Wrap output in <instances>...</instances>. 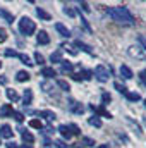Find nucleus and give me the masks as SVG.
<instances>
[{"label":"nucleus","instance_id":"obj_1","mask_svg":"<svg viewBox=\"0 0 146 148\" xmlns=\"http://www.w3.org/2000/svg\"><path fill=\"white\" fill-rule=\"evenodd\" d=\"M107 14H108L113 21H117V23H120V24L132 26V24L136 23L134 16H132L126 7H110V9H107Z\"/></svg>","mask_w":146,"mask_h":148},{"label":"nucleus","instance_id":"obj_2","mask_svg":"<svg viewBox=\"0 0 146 148\" xmlns=\"http://www.w3.org/2000/svg\"><path fill=\"white\" fill-rule=\"evenodd\" d=\"M19 31L24 35V36H31L35 31H36V24H35V21H31L29 17H21V21H19Z\"/></svg>","mask_w":146,"mask_h":148},{"label":"nucleus","instance_id":"obj_3","mask_svg":"<svg viewBox=\"0 0 146 148\" xmlns=\"http://www.w3.org/2000/svg\"><path fill=\"white\" fill-rule=\"evenodd\" d=\"M127 53H129V57H132L134 60H139V62H145V60H146L145 50H143L141 47H138V45L129 47V48H127Z\"/></svg>","mask_w":146,"mask_h":148},{"label":"nucleus","instance_id":"obj_4","mask_svg":"<svg viewBox=\"0 0 146 148\" xmlns=\"http://www.w3.org/2000/svg\"><path fill=\"white\" fill-rule=\"evenodd\" d=\"M95 76H96L98 81L105 83V81H108V77H110V69L105 67V66H96L95 67Z\"/></svg>","mask_w":146,"mask_h":148},{"label":"nucleus","instance_id":"obj_5","mask_svg":"<svg viewBox=\"0 0 146 148\" xmlns=\"http://www.w3.org/2000/svg\"><path fill=\"white\" fill-rule=\"evenodd\" d=\"M12 133H14V131H12V127H10L9 124H3V126L0 127V138H7V140H9V138H12Z\"/></svg>","mask_w":146,"mask_h":148},{"label":"nucleus","instance_id":"obj_6","mask_svg":"<svg viewBox=\"0 0 146 148\" xmlns=\"http://www.w3.org/2000/svg\"><path fill=\"white\" fill-rule=\"evenodd\" d=\"M36 40H38L40 45H48V43H50V36H48L46 31H40L36 35Z\"/></svg>","mask_w":146,"mask_h":148},{"label":"nucleus","instance_id":"obj_7","mask_svg":"<svg viewBox=\"0 0 146 148\" xmlns=\"http://www.w3.org/2000/svg\"><path fill=\"white\" fill-rule=\"evenodd\" d=\"M31 102H33V91H31V90H24V95H23V105L28 107V105H31Z\"/></svg>","mask_w":146,"mask_h":148},{"label":"nucleus","instance_id":"obj_8","mask_svg":"<svg viewBox=\"0 0 146 148\" xmlns=\"http://www.w3.org/2000/svg\"><path fill=\"white\" fill-rule=\"evenodd\" d=\"M55 29L60 33V36H65V38L71 36V31H69V29H67L64 24H60V23H57V24H55Z\"/></svg>","mask_w":146,"mask_h":148},{"label":"nucleus","instance_id":"obj_9","mask_svg":"<svg viewBox=\"0 0 146 148\" xmlns=\"http://www.w3.org/2000/svg\"><path fill=\"white\" fill-rule=\"evenodd\" d=\"M59 133H60L62 138H65V140H71V138H72V134H71V131H69V127H67L65 124L59 126Z\"/></svg>","mask_w":146,"mask_h":148},{"label":"nucleus","instance_id":"obj_10","mask_svg":"<svg viewBox=\"0 0 146 148\" xmlns=\"http://www.w3.org/2000/svg\"><path fill=\"white\" fill-rule=\"evenodd\" d=\"M69 109H71V110L74 112V114H83V112H84V107H83V105H81V103H77V102H71V103H69Z\"/></svg>","mask_w":146,"mask_h":148},{"label":"nucleus","instance_id":"obj_11","mask_svg":"<svg viewBox=\"0 0 146 148\" xmlns=\"http://www.w3.org/2000/svg\"><path fill=\"white\" fill-rule=\"evenodd\" d=\"M12 112H14V109H12V105H10V103H5V105H2V107H0V115H3V117L12 115Z\"/></svg>","mask_w":146,"mask_h":148},{"label":"nucleus","instance_id":"obj_12","mask_svg":"<svg viewBox=\"0 0 146 148\" xmlns=\"http://www.w3.org/2000/svg\"><path fill=\"white\" fill-rule=\"evenodd\" d=\"M50 60H52L53 64H62V60H64V59H62V52H60V50L53 52V53L50 55Z\"/></svg>","mask_w":146,"mask_h":148},{"label":"nucleus","instance_id":"obj_13","mask_svg":"<svg viewBox=\"0 0 146 148\" xmlns=\"http://www.w3.org/2000/svg\"><path fill=\"white\" fill-rule=\"evenodd\" d=\"M38 115H41V117H45L46 121H55V119H57V115H55V112H52V110H41V112H38Z\"/></svg>","mask_w":146,"mask_h":148},{"label":"nucleus","instance_id":"obj_14","mask_svg":"<svg viewBox=\"0 0 146 148\" xmlns=\"http://www.w3.org/2000/svg\"><path fill=\"white\" fill-rule=\"evenodd\" d=\"M29 77H31V74L26 73V71H19V73L16 74V79L19 81V83H24V81H29Z\"/></svg>","mask_w":146,"mask_h":148},{"label":"nucleus","instance_id":"obj_15","mask_svg":"<svg viewBox=\"0 0 146 148\" xmlns=\"http://www.w3.org/2000/svg\"><path fill=\"white\" fill-rule=\"evenodd\" d=\"M120 74H122V77H126V79H131L134 74H132V71L127 67V66H120Z\"/></svg>","mask_w":146,"mask_h":148},{"label":"nucleus","instance_id":"obj_16","mask_svg":"<svg viewBox=\"0 0 146 148\" xmlns=\"http://www.w3.org/2000/svg\"><path fill=\"white\" fill-rule=\"evenodd\" d=\"M76 47H79V48H81L83 52H86V53H93L91 47H89V45H86V43H83L81 40H77V41H76Z\"/></svg>","mask_w":146,"mask_h":148},{"label":"nucleus","instance_id":"obj_17","mask_svg":"<svg viewBox=\"0 0 146 148\" xmlns=\"http://www.w3.org/2000/svg\"><path fill=\"white\" fill-rule=\"evenodd\" d=\"M23 141H24V145H31V143L35 141V138H33V134H31V133L23 131Z\"/></svg>","mask_w":146,"mask_h":148},{"label":"nucleus","instance_id":"obj_18","mask_svg":"<svg viewBox=\"0 0 146 148\" xmlns=\"http://www.w3.org/2000/svg\"><path fill=\"white\" fill-rule=\"evenodd\" d=\"M36 14H38V17H40V19H43V21H50V19H52V16H50L48 12H45L43 9H40V7L36 9Z\"/></svg>","mask_w":146,"mask_h":148},{"label":"nucleus","instance_id":"obj_19","mask_svg":"<svg viewBox=\"0 0 146 148\" xmlns=\"http://www.w3.org/2000/svg\"><path fill=\"white\" fill-rule=\"evenodd\" d=\"M126 97H127L129 102H139V100H141V95H139V93H132V91H127Z\"/></svg>","mask_w":146,"mask_h":148},{"label":"nucleus","instance_id":"obj_20","mask_svg":"<svg viewBox=\"0 0 146 148\" xmlns=\"http://www.w3.org/2000/svg\"><path fill=\"white\" fill-rule=\"evenodd\" d=\"M41 76H45V77H53V76H57V74L53 71V67H43V69H41Z\"/></svg>","mask_w":146,"mask_h":148},{"label":"nucleus","instance_id":"obj_21","mask_svg":"<svg viewBox=\"0 0 146 148\" xmlns=\"http://www.w3.org/2000/svg\"><path fill=\"white\" fill-rule=\"evenodd\" d=\"M5 95H7V98H9L10 102H17V100H19V95H17L14 90H7V91H5Z\"/></svg>","mask_w":146,"mask_h":148},{"label":"nucleus","instance_id":"obj_22","mask_svg":"<svg viewBox=\"0 0 146 148\" xmlns=\"http://www.w3.org/2000/svg\"><path fill=\"white\" fill-rule=\"evenodd\" d=\"M91 126H95V127H102V121H100V117L98 115H93V117H89V121H88Z\"/></svg>","mask_w":146,"mask_h":148},{"label":"nucleus","instance_id":"obj_23","mask_svg":"<svg viewBox=\"0 0 146 148\" xmlns=\"http://www.w3.org/2000/svg\"><path fill=\"white\" fill-rule=\"evenodd\" d=\"M91 109H93V110L96 112V114H100V115H103V117H108V119L112 117V115H110L108 112H107L105 109H103V107H96V109H95V105H91Z\"/></svg>","mask_w":146,"mask_h":148},{"label":"nucleus","instance_id":"obj_24","mask_svg":"<svg viewBox=\"0 0 146 148\" xmlns=\"http://www.w3.org/2000/svg\"><path fill=\"white\" fill-rule=\"evenodd\" d=\"M0 16H2L7 23H12V21H14V16H12V14H9V12H7V10H3V9H0Z\"/></svg>","mask_w":146,"mask_h":148},{"label":"nucleus","instance_id":"obj_25","mask_svg":"<svg viewBox=\"0 0 146 148\" xmlns=\"http://www.w3.org/2000/svg\"><path fill=\"white\" fill-rule=\"evenodd\" d=\"M74 66L71 62H65V60H62V73H72Z\"/></svg>","mask_w":146,"mask_h":148},{"label":"nucleus","instance_id":"obj_26","mask_svg":"<svg viewBox=\"0 0 146 148\" xmlns=\"http://www.w3.org/2000/svg\"><path fill=\"white\" fill-rule=\"evenodd\" d=\"M17 57H19V59L23 60V64H28V66H35V62H31V59H29V57H28L26 53H19Z\"/></svg>","mask_w":146,"mask_h":148},{"label":"nucleus","instance_id":"obj_27","mask_svg":"<svg viewBox=\"0 0 146 148\" xmlns=\"http://www.w3.org/2000/svg\"><path fill=\"white\" fill-rule=\"evenodd\" d=\"M113 86H115V90H117L119 93H122V95H126V93H127V88H126L124 84H120L119 81H115V83H113Z\"/></svg>","mask_w":146,"mask_h":148},{"label":"nucleus","instance_id":"obj_28","mask_svg":"<svg viewBox=\"0 0 146 148\" xmlns=\"http://www.w3.org/2000/svg\"><path fill=\"white\" fill-rule=\"evenodd\" d=\"M126 122H127V124H131V126L136 129V133H138V134H141V127H139V124H138V122H134V121H132V119H129V117H126Z\"/></svg>","mask_w":146,"mask_h":148},{"label":"nucleus","instance_id":"obj_29","mask_svg":"<svg viewBox=\"0 0 146 148\" xmlns=\"http://www.w3.org/2000/svg\"><path fill=\"white\" fill-rule=\"evenodd\" d=\"M29 126H31L33 129H41V127H43V124H41L40 119H31V121H29Z\"/></svg>","mask_w":146,"mask_h":148},{"label":"nucleus","instance_id":"obj_30","mask_svg":"<svg viewBox=\"0 0 146 148\" xmlns=\"http://www.w3.org/2000/svg\"><path fill=\"white\" fill-rule=\"evenodd\" d=\"M57 84H59V86H60L64 91H69V90H71L69 83H67V81H64V79H59V81H57Z\"/></svg>","mask_w":146,"mask_h":148},{"label":"nucleus","instance_id":"obj_31","mask_svg":"<svg viewBox=\"0 0 146 148\" xmlns=\"http://www.w3.org/2000/svg\"><path fill=\"white\" fill-rule=\"evenodd\" d=\"M67 127H69V131H71V134H76V136H77V134H81V131H79V127H77V124H69Z\"/></svg>","mask_w":146,"mask_h":148},{"label":"nucleus","instance_id":"obj_32","mask_svg":"<svg viewBox=\"0 0 146 148\" xmlns=\"http://www.w3.org/2000/svg\"><path fill=\"white\" fill-rule=\"evenodd\" d=\"M83 143H84V147H95V140H91V138H88V136L83 138Z\"/></svg>","mask_w":146,"mask_h":148},{"label":"nucleus","instance_id":"obj_33","mask_svg":"<svg viewBox=\"0 0 146 148\" xmlns=\"http://www.w3.org/2000/svg\"><path fill=\"white\" fill-rule=\"evenodd\" d=\"M35 60H36L35 64H43V62H45V57H43L40 52H36V53H35Z\"/></svg>","mask_w":146,"mask_h":148},{"label":"nucleus","instance_id":"obj_34","mask_svg":"<svg viewBox=\"0 0 146 148\" xmlns=\"http://www.w3.org/2000/svg\"><path fill=\"white\" fill-rule=\"evenodd\" d=\"M12 115H14V119H16L17 122H23V119H24V115H23L21 112H12Z\"/></svg>","mask_w":146,"mask_h":148},{"label":"nucleus","instance_id":"obj_35","mask_svg":"<svg viewBox=\"0 0 146 148\" xmlns=\"http://www.w3.org/2000/svg\"><path fill=\"white\" fill-rule=\"evenodd\" d=\"M53 143H55V147H57V148H67V145H65V141H64V140H55Z\"/></svg>","mask_w":146,"mask_h":148},{"label":"nucleus","instance_id":"obj_36","mask_svg":"<svg viewBox=\"0 0 146 148\" xmlns=\"http://www.w3.org/2000/svg\"><path fill=\"white\" fill-rule=\"evenodd\" d=\"M5 40H7V31L3 28H0V43H3Z\"/></svg>","mask_w":146,"mask_h":148},{"label":"nucleus","instance_id":"obj_37","mask_svg":"<svg viewBox=\"0 0 146 148\" xmlns=\"http://www.w3.org/2000/svg\"><path fill=\"white\" fill-rule=\"evenodd\" d=\"M138 40H139V43L143 45V50H146V35H139Z\"/></svg>","mask_w":146,"mask_h":148},{"label":"nucleus","instance_id":"obj_38","mask_svg":"<svg viewBox=\"0 0 146 148\" xmlns=\"http://www.w3.org/2000/svg\"><path fill=\"white\" fill-rule=\"evenodd\" d=\"M110 100H112L110 93H103V95H102V102H103V103H108Z\"/></svg>","mask_w":146,"mask_h":148},{"label":"nucleus","instance_id":"obj_39","mask_svg":"<svg viewBox=\"0 0 146 148\" xmlns=\"http://www.w3.org/2000/svg\"><path fill=\"white\" fill-rule=\"evenodd\" d=\"M19 53L16 50H5V57H17Z\"/></svg>","mask_w":146,"mask_h":148},{"label":"nucleus","instance_id":"obj_40","mask_svg":"<svg viewBox=\"0 0 146 148\" xmlns=\"http://www.w3.org/2000/svg\"><path fill=\"white\" fill-rule=\"evenodd\" d=\"M62 48H67V50H69V52H71V53H72V55H77V50H76V48H74V47H71V45H64V47H62Z\"/></svg>","mask_w":146,"mask_h":148},{"label":"nucleus","instance_id":"obj_41","mask_svg":"<svg viewBox=\"0 0 146 148\" xmlns=\"http://www.w3.org/2000/svg\"><path fill=\"white\" fill-rule=\"evenodd\" d=\"M139 79H141V81L146 84V69H143V71L139 73Z\"/></svg>","mask_w":146,"mask_h":148},{"label":"nucleus","instance_id":"obj_42","mask_svg":"<svg viewBox=\"0 0 146 148\" xmlns=\"http://www.w3.org/2000/svg\"><path fill=\"white\" fill-rule=\"evenodd\" d=\"M81 7H83V10L89 12V7H88V3H86V2H81Z\"/></svg>","mask_w":146,"mask_h":148},{"label":"nucleus","instance_id":"obj_43","mask_svg":"<svg viewBox=\"0 0 146 148\" xmlns=\"http://www.w3.org/2000/svg\"><path fill=\"white\" fill-rule=\"evenodd\" d=\"M72 77L76 79V81H81L83 77H81V73H76V74H72Z\"/></svg>","mask_w":146,"mask_h":148},{"label":"nucleus","instance_id":"obj_44","mask_svg":"<svg viewBox=\"0 0 146 148\" xmlns=\"http://www.w3.org/2000/svg\"><path fill=\"white\" fill-rule=\"evenodd\" d=\"M7 148H19V147H17L14 141H9V143H7Z\"/></svg>","mask_w":146,"mask_h":148},{"label":"nucleus","instance_id":"obj_45","mask_svg":"<svg viewBox=\"0 0 146 148\" xmlns=\"http://www.w3.org/2000/svg\"><path fill=\"white\" fill-rule=\"evenodd\" d=\"M64 12H65V14H69V16H74V10H71V9H67V7L64 9Z\"/></svg>","mask_w":146,"mask_h":148},{"label":"nucleus","instance_id":"obj_46","mask_svg":"<svg viewBox=\"0 0 146 148\" xmlns=\"http://www.w3.org/2000/svg\"><path fill=\"white\" fill-rule=\"evenodd\" d=\"M21 148H33V145H23Z\"/></svg>","mask_w":146,"mask_h":148},{"label":"nucleus","instance_id":"obj_47","mask_svg":"<svg viewBox=\"0 0 146 148\" xmlns=\"http://www.w3.org/2000/svg\"><path fill=\"white\" fill-rule=\"evenodd\" d=\"M74 148H84V147H83V145L79 143V145H74Z\"/></svg>","mask_w":146,"mask_h":148},{"label":"nucleus","instance_id":"obj_48","mask_svg":"<svg viewBox=\"0 0 146 148\" xmlns=\"http://www.w3.org/2000/svg\"><path fill=\"white\" fill-rule=\"evenodd\" d=\"M96 148H108V145H100V147H96Z\"/></svg>","mask_w":146,"mask_h":148},{"label":"nucleus","instance_id":"obj_49","mask_svg":"<svg viewBox=\"0 0 146 148\" xmlns=\"http://www.w3.org/2000/svg\"><path fill=\"white\" fill-rule=\"evenodd\" d=\"M145 126H146V117H145Z\"/></svg>","mask_w":146,"mask_h":148},{"label":"nucleus","instance_id":"obj_50","mask_svg":"<svg viewBox=\"0 0 146 148\" xmlns=\"http://www.w3.org/2000/svg\"><path fill=\"white\" fill-rule=\"evenodd\" d=\"M0 67H2V62H0Z\"/></svg>","mask_w":146,"mask_h":148},{"label":"nucleus","instance_id":"obj_51","mask_svg":"<svg viewBox=\"0 0 146 148\" xmlns=\"http://www.w3.org/2000/svg\"><path fill=\"white\" fill-rule=\"evenodd\" d=\"M145 107H146V102H145Z\"/></svg>","mask_w":146,"mask_h":148}]
</instances>
